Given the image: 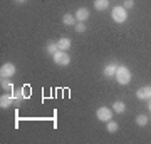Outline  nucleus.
I'll return each mask as SVG.
<instances>
[{"label": "nucleus", "mask_w": 151, "mask_h": 144, "mask_svg": "<svg viewBox=\"0 0 151 144\" xmlns=\"http://www.w3.org/2000/svg\"><path fill=\"white\" fill-rule=\"evenodd\" d=\"M131 70L126 67V65H118V69H116V75H114V79L118 80V84L121 85H128L131 82Z\"/></svg>", "instance_id": "obj_1"}, {"label": "nucleus", "mask_w": 151, "mask_h": 144, "mask_svg": "<svg viewBox=\"0 0 151 144\" xmlns=\"http://www.w3.org/2000/svg\"><path fill=\"white\" fill-rule=\"evenodd\" d=\"M111 17H113V20L116 24H124V22L128 20V10L123 5H116L111 10Z\"/></svg>", "instance_id": "obj_2"}, {"label": "nucleus", "mask_w": 151, "mask_h": 144, "mask_svg": "<svg viewBox=\"0 0 151 144\" xmlns=\"http://www.w3.org/2000/svg\"><path fill=\"white\" fill-rule=\"evenodd\" d=\"M96 117H97V121H101V123H108V121L113 119V109H109L108 106H101L96 111Z\"/></svg>", "instance_id": "obj_3"}, {"label": "nucleus", "mask_w": 151, "mask_h": 144, "mask_svg": "<svg viewBox=\"0 0 151 144\" xmlns=\"http://www.w3.org/2000/svg\"><path fill=\"white\" fill-rule=\"evenodd\" d=\"M52 60L57 65H60V67H65V65L70 64V57H69V54H65V50H57L52 55Z\"/></svg>", "instance_id": "obj_4"}, {"label": "nucleus", "mask_w": 151, "mask_h": 144, "mask_svg": "<svg viewBox=\"0 0 151 144\" xmlns=\"http://www.w3.org/2000/svg\"><path fill=\"white\" fill-rule=\"evenodd\" d=\"M15 72H17V67L12 62H5V64L0 67V77H14L15 75Z\"/></svg>", "instance_id": "obj_5"}, {"label": "nucleus", "mask_w": 151, "mask_h": 144, "mask_svg": "<svg viewBox=\"0 0 151 144\" xmlns=\"http://www.w3.org/2000/svg\"><path fill=\"white\" fill-rule=\"evenodd\" d=\"M118 65L116 62H109V64H106L103 67V75L106 77V79H111V77H114L116 75V69H118Z\"/></svg>", "instance_id": "obj_6"}, {"label": "nucleus", "mask_w": 151, "mask_h": 144, "mask_svg": "<svg viewBox=\"0 0 151 144\" xmlns=\"http://www.w3.org/2000/svg\"><path fill=\"white\" fill-rule=\"evenodd\" d=\"M136 97L139 101H148V99H151V85H145V87L138 89L136 91Z\"/></svg>", "instance_id": "obj_7"}, {"label": "nucleus", "mask_w": 151, "mask_h": 144, "mask_svg": "<svg viewBox=\"0 0 151 144\" xmlns=\"http://www.w3.org/2000/svg\"><path fill=\"white\" fill-rule=\"evenodd\" d=\"M12 104H15L14 94H4V96L0 97V107H4V109H9Z\"/></svg>", "instance_id": "obj_8"}, {"label": "nucleus", "mask_w": 151, "mask_h": 144, "mask_svg": "<svg viewBox=\"0 0 151 144\" xmlns=\"http://www.w3.org/2000/svg\"><path fill=\"white\" fill-rule=\"evenodd\" d=\"M74 15H76V20H77V22H86L91 14H89V10H87L86 7H81V9H77V10H76Z\"/></svg>", "instance_id": "obj_9"}, {"label": "nucleus", "mask_w": 151, "mask_h": 144, "mask_svg": "<svg viewBox=\"0 0 151 144\" xmlns=\"http://www.w3.org/2000/svg\"><path fill=\"white\" fill-rule=\"evenodd\" d=\"M57 45H59V50H69L70 45H72V40H70L69 37H60L59 40H57Z\"/></svg>", "instance_id": "obj_10"}, {"label": "nucleus", "mask_w": 151, "mask_h": 144, "mask_svg": "<svg viewBox=\"0 0 151 144\" xmlns=\"http://www.w3.org/2000/svg\"><path fill=\"white\" fill-rule=\"evenodd\" d=\"M62 24L67 25V27H74L76 24H77L76 15H72V14H64V15H62Z\"/></svg>", "instance_id": "obj_11"}, {"label": "nucleus", "mask_w": 151, "mask_h": 144, "mask_svg": "<svg viewBox=\"0 0 151 144\" xmlns=\"http://www.w3.org/2000/svg\"><path fill=\"white\" fill-rule=\"evenodd\" d=\"M94 9L99 12L108 10L109 9V0H94Z\"/></svg>", "instance_id": "obj_12"}, {"label": "nucleus", "mask_w": 151, "mask_h": 144, "mask_svg": "<svg viewBox=\"0 0 151 144\" xmlns=\"http://www.w3.org/2000/svg\"><path fill=\"white\" fill-rule=\"evenodd\" d=\"M124 111H126V104H124L123 101H116L113 104V112H116V114H123Z\"/></svg>", "instance_id": "obj_13"}, {"label": "nucleus", "mask_w": 151, "mask_h": 144, "mask_svg": "<svg viewBox=\"0 0 151 144\" xmlns=\"http://www.w3.org/2000/svg\"><path fill=\"white\" fill-rule=\"evenodd\" d=\"M148 123H150V117H148L146 114H139V116L136 117V124H138L139 128H145Z\"/></svg>", "instance_id": "obj_14"}, {"label": "nucleus", "mask_w": 151, "mask_h": 144, "mask_svg": "<svg viewBox=\"0 0 151 144\" xmlns=\"http://www.w3.org/2000/svg\"><path fill=\"white\" fill-rule=\"evenodd\" d=\"M119 129V126H118V123H116V121H113V119H111V121H108V123H106V131H108V133H116V131H118Z\"/></svg>", "instance_id": "obj_15"}, {"label": "nucleus", "mask_w": 151, "mask_h": 144, "mask_svg": "<svg viewBox=\"0 0 151 144\" xmlns=\"http://www.w3.org/2000/svg\"><path fill=\"white\" fill-rule=\"evenodd\" d=\"M45 49H47V52L50 54V55H54V54L59 50V45H57V42H49Z\"/></svg>", "instance_id": "obj_16"}, {"label": "nucleus", "mask_w": 151, "mask_h": 144, "mask_svg": "<svg viewBox=\"0 0 151 144\" xmlns=\"http://www.w3.org/2000/svg\"><path fill=\"white\" fill-rule=\"evenodd\" d=\"M74 30H76L77 34L86 32V24H84V22H77V24L74 25Z\"/></svg>", "instance_id": "obj_17"}, {"label": "nucleus", "mask_w": 151, "mask_h": 144, "mask_svg": "<svg viewBox=\"0 0 151 144\" xmlns=\"http://www.w3.org/2000/svg\"><path fill=\"white\" fill-rule=\"evenodd\" d=\"M0 85H2L4 89H12V84L7 80V77H2V80H0Z\"/></svg>", "instance_id": "obj_18"}, {"label": "nucleus", "mask_w": 151, "mask_h": 144, "mask_svg": "<svg viewBox=\"0 0 151 144\" xmlns=\"http://www.w3.org/2000/svg\"><path fill=\"white\" fill-rule=\"evenodd\" d=\"M123 7L126 9V10H129V9H133V7H134V0H124Z\"/></svg>", "instance_id": "obj_19"}, {"label": "nucleus", "mask_w": 151, "mask_h": 144, "mask_svg": "<svg viewBox=\"0 0 151 144\" xmlns=\"http://www.w3.org/2000/svg\"><path fill=\"white\" fill-rule=\"evenodd\" d=\"M148 111L151 112V99H148Z\"/></svg>", "instance_id": "obj_20"}, {"label": "nucleus", "mask_w": 151, "mask_h": 144, "mask_svg": "<svg viewBox=\"0 0 151 144\" xmlns=\"http://www.w3.org/2000/svg\"><path fill=\"white\" fill-rule=\"evenodd\" d=\"M17 4H25V2H27V0H15Z\"/></svg>", "instance_id": "obj_21"}, {"label": "nucleus", "mask_w": 151, "mask_h": 144, "mask_svg": "<svg viewBox=\"0 0 151 144\" xmlns=\"http://www.w3.org/2000/svg\"><path fill=\"white\" fill-rule=\"evenodd\" d=\"M150 121H151V117H150Z\"/></svg>", "instance_id": "obj_22"}]
</instances>
